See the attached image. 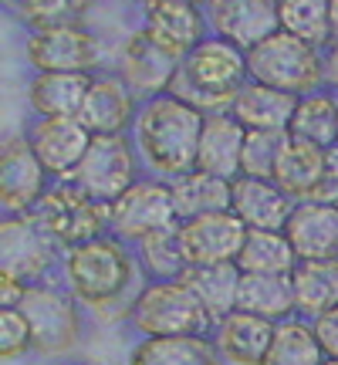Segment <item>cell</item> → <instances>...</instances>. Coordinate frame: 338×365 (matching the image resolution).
Segmentation results:
<instances>
[{
  "label": "cell",
  "mask_w": 338,
  "mask_h": 365,
  "mask_svg": "<svg viewBox=\"0 0 338 365\" xmlns=\"http://www.w3.org/2000/svg\"><path fill=\"white\" fill-rule=\"evenodd\" d=\"M58 277L78 298L81 308L105 325H118V322L129 325L132 308L143 287L149 284V277L139 267L135 247L112 234L65 250Z\"/></svg>",
  "instance_id": "6da1fadb"
},
{
  "label": "cell",
  "mask_w": 338,
  "mask_h": 365,
  "mask_svg": "<svg viewBox=\"0 0 338 365\" xmlns=\"http://www.w3.org/2000/svg\"><path fill=\"white\" fill-rule=\"evenodd\" d=\"M203 122L207 112H200L196 105L183 102L169 91L143 102L132 125V143L143 156L145 173L159 180H176L183 173L196 170Z\"/></svg>",
  "instance_id": "7a4b0ae2"
},
{
  "label": "cell",
  "mask_w": 338,
  "mask_h": 365,
  "mask_svg": "<svg viewBox=\"0 0 338 365\" xmlns=\"http://www.w3.org/2000/svg\"><path fill=\"white\" fill-rule=\"evenodd\" d=\"M250 81L247 51H240L237 44L207 34L193 51L183 58L180 75L173 81L169 95H176L183 102L196 105L200 112H227L234 105L237 91Z\"/></svg>",
  "instance_id": "3957f363"
},
{
  "label": "cell",
  "mask_w": 338,
  "mask_h": 365,
  "mask_svg": "<svg viewBox=\"0 0 338 365\" xmlns=\"http://www.w3.org/2000/svg\"><path fill=\"white\" fill-rule=\"evenodd\" d=\"M17 308H21V314L31 325V339H34V355L38 359L58 362V359H68V355H75L81 349L85 314L88 312L61 284V277L31 284Z\"/></svg>",
  "instance_id": "277c9868"
},
{
  "label": "cell",
  "mask_w": 338,
  "mask_h": 365,
  "mask_svg": "<svg viewBox=\"0 0 338 365\" xmlns=\"http://www.w3.org/2000/svg\"><path fill=\"white\" fill-rule=\"evenodd\" d=\"M247 68L250 81L281 88L298 98L325 88V48H314L287 31H277L257 48H250Z\"/></svg>",
  "instance_id": "5b68a950"
},
{
  "label": "cell",
  "mask_w": 338,
  "mask_h": 365,
  "mask_svg": "<svg viewBox=\"0 0 338 365\" xmlns=\"http://www.w3.org/2000/svg\"><path fill=\"white\" fill-rule=\"evenodd\" d=\"M129 328L135 339L169 335H213L217 322L183 281H149L132 308Z\"/></svg>",
  "instance_id": "8992f818"
},
{
  "label": "cell",
  "mask_w": 338,
  "mask_h": 365,
  "mask_svg": "<svg viewBox=\"0 0 338 365\" xmlns=\"http://www.w3.org/2000/svg\"><path fill=\"white\" fill-rule=\"evenodd\" d=\"M34 217L44 223V230L58 240L61 250L81 247L88 240L112 234V207L95 200L75 180L51 182V190L38 203Z\"/></svg>",
  "instance_id": "52a82bcc"
},
{
  "label": "cell",
  "mask_w": 338,
  "mask_h": 365,
  "mask_svg": "<svg viewBox=\"0 0 338 365\" xmlns=\"http://www.w3.org/2000/svg\"><path fill=\"white\" fill-rule=\"evenodd\" d=\"M65 250L58 247L34 213H4L0 220V274H11L21 284L54 281L61 274Z\"/></svg>",
  "instance_id": "ba28073f"
},
{
  "label": "cell",
  "mask_w": 338,
  "mask_h": 365,
  "mask_svg": "<svg viewBox=\"0 0 338 365\" xmlns=\"http://www.w3.org/2000/svg\"><path fill=\"white\" fill-rule=\"evenodd\" d=\"M24 61L31 75L68 71V75H98L102 68V41L85 24L38 27L24 34Z\"/></svg>",
  "instance_id": "9c48e42d"
},
{
  "label": "cell",
  "mask_w": 338,
  "mask_h": 365,
  "mask_svg": "<svg viewBox=\"0 0 338 365\" xmlns=\"http://www.w3.org/2000/svg\"><path fill=\"white\" fill-rule=\"evenodd\" d=\"M143 176L145 166L135 143H132V132H122V135H91L88 153H85L78 173L71 180L78 182L81 190H88L95 200L112 207L118 196L132 190Z\"/></svg>",
  "instance_id": "30bf717a"
},
{
  "label": "cell",
  "mask_w": 338,
  "mask_h": 365,
  "mask_svg": "<svg viewBox=\"0 0 338 365\" xmlns=\"http://www.w3.org/2000/svg\"><path fill=\"white\" fill-rule=\"evenodd\" d=\"M180 227V213H176V200H173V186L169 180L149 176L135 182L132 190L118 196L112 203V237L126 240V244H143L145 237Z\"/></svg>",
  "instance_id": "8fae6325"
},
{
  "label": "cell",
  "mask_w": 338,
  "mask_h": 365,
  "mask_svg": "<svg viewBox=\"0 0 338 365\" xmlns=\"http://www.w3.org/2000/svg\"><path fill=\"white\" fill-rule=\"evenodd\" d=\"M51 176L41 166L34 145L24 132L7 135L0 145V207L4 213H34L44 193L51 190Z\"/></svg>",
  "instance_id": "7c38bea8"
},
{
  "label": "cell",
  "mask_w": 338,
  "mask_h": 365,
  "mask_svg": "<svg viewBox=\"0 0 338 365\" xmlns=\"http://www.w3.org/2000/svg\"><path fill=\"white\" fill-rule=\"evenodd\" d=\"M180 58H173L169 51H163L156 41L145 34L143 27H135L132 34H126L122 48L116 54V71L118 78L126 81L143 102L159 98L173 88V81L180 75Z\"/></svg>",
  "instance_id": "4fadbf2b"
},
{
  "label": "cell",
  "mask_w": 338,
  "mask_h": 365,
  "mask_svg": "<svg viewBox=\"0 0 338 365\" xmlns=\"http://www.w3.org/2000/svg\"><path fill=\"white\" fill-rule=\"evenodd\" d=\"M24 135L31 139L41 166L54 182L71 180L78 173L81 159L91 145V132L81 125V118H27Z\"/></svg>",
  "instance_id": "5bb4252c"
},
{
  "label": "cell",
  "mask_w": 338,
  "mask_h": 365,
  "mask_svg": "<svg viewBox=\"0 0 338 365\" xmlns=\"http://www.w3.org/2000/svg\"><path fill=\"white\" fill-rule=\"evenodd\" d=\"M207 21L210 34L250 51L281 31V0H210Z\"/></svg>",
  "instance_id": "9a60e30c"
},
{
  "label": "cell",
  "mask_w": 338,
  "mask_h": 365,
  "mask_svg": "<svg viewBox=\"0 0 338 365\" xmlns=\"http://www.w3.org/2000/svg\"><path fill=\"white\" fill-rule=\"evenodd\" d=\"M244 240H247V227L234 210H217V213L180 220V244L190 264L237 261Z\"/></svg>",
  "instance_id": "2e32d148"
},
{
  "label": "cell",
  "mask_w": 338,
  "mask_h": 365,
  "mask_svg": "<svg viewBox=\"0 0 338 365\" xmlns=\"http://www.w3.org/2000/svg\"><path fill=\"white\" fill-rule=\"evenodd\" d=\"M139 27L156 41L163 51L173 58H186L200 41L210 34L207 7H193V4H176V0H145L139 11Z\"/></svg>",
  "instance_id": "e0dca14e"
},
{
  "label": "cell",
  "mask_w": 338,
  "mask_h": 365,
  "mask_svg": "<svg viewBox=\"0 0 338 365\" xmlns=\"http://www.w3.org/2000/svg\"><path fill=\"white\" fill-rule=\"evenodd\" d=\"M139 108H143V98L112 68H105L91 78L78 118L91 135H122V132H132Z\"/></svg>",
  "instance_id": "ac0fdd59"
},
{
  "label": "cell",
  "mask_w": 338,
  "mask_h": 365,
  "mask_svg": "<svg viewBox=\"0 0 338 365\" xmlns=\"http://www.w3.org/2000/svg\"><path fill=\"white\" fill-rule=\"evenodd\" d=\"M285 234L298 261H338V203L298 200Z\"/></svg>",
  "instance_id": "d6986e66"
},
{
  "label": "cell",
  "mask_w": 338,
  "mask_h": 365,
  "mask_svg": "<svg viewBox=\"0 0 338 365\" xmlns=\"http://www.w3.org/2000/svg\"><path fill=\"white\" fill-rule=\"evenodd\" d=\"M244 143L247 129L237 122V115L227 112H210L200 135V153H196V170H207L220 180L234 182L244 173Z\"/></svg>",
  "instance_id": "ffe728a7"
},
{
  "label": "cell",
  "mask_w": 338,
  "mask_h": 365,
  "mask_svg": "<svg viewBox=\"0 0 338 365\" xmlns=\"http://www.w3.org/2000/svg\"><path fill=\"white\" fill-rule=\"evenodd\" d=\"M295 203L298 200H291L274 180H260V176H237L234 180L230 210L244 220L247 230H285Z\"/></svg>",
  "instance_id": "44dd1931"
},
{
  "label": "cell",
  "mask_w": 338,
  "mask_h": 365,
  "mask_svg": "<svg viewBox=\"0 0 338 365\" xmlns=\"http://www.w3.org/2000/svg\"><path fill=\"white\" fill-rule=\"evenodd\" d=\"M91 78L95 75H68V71L31 75L24 85L27 112L34 118H78Z\"/></svg>",
  "instance_id": "7402d4cb"
},
{
  "label": "cell",
  "mask_w": 338,
  "mask_h": 365,
  "mask_svg": "<svg viewBox=\"0 0 338 365\" xmlns=\"http://www.w3.org/2000/svg\"><path fill=\"white\" fill-rule=\"evenodd\" d=\"M274 328L277 325L267 318H257V314L237 308L234 314L217 322L213 341H217L227 365H264V359L271 352Z\"/></svg>",
  "instance_id": "603a6c76"
},
{
  "label": "cell",
  "mask_w": 338,
  "mask_h": 365,
  "mask_svg": "<svg viewBox=\"0 0 338 365\" xmlns=\"http://www.w3.org/2000/svg\"><path fill=\"white\" fill-rule=\"evenodd\" d=\"M295 108H298V95H287L260 81H247L230 105V112L247 132H291Z\"/></svg>",
  "instance_id": "cb8c5ba5"
},
{
  "label": "cell",
  "mask_w": 338,
  "mask_h": 365,
  "mask_svg": "<svg viewBox=\"0 0 338 365\" xmlns=\"http://www.w3.org/2000/svg\"><path fill=\"white\" fill-rule=\"evenodd\" d=\"M126 365H227L213 335H169L135 339Z\"/></svg>",
  "instance_id": "d4e9b609"
},
{
  "label": "cell",
  "mask_w": 338,
  "mask_h": 365,
  "mask_svg": "<svg viewBox=\"0 0 338 365\" xmlns=\"http://www.w3.org/2000/svg\"><path fill=\"white\" fill-rule=\"evenodd\" d=\"M183 284L193 291L200 304L210 312L213 322H220L227 314L237 312L240 304V281L244 271L237 261H223V264H190L180 277Z\"/></svg>",
  "instance_id": "484cf974"
},
{
  "label": "cell",
  "mask_w": 338,
  "mask_h": 365,
  "mask_svg": "<svg viewBox=\"0 0 338 365\" xmlns=\"http://www.w3.org/2000/svg\"><path fill=\"white\" fill-rule=\"evenodd\" d=\"M325 159H328V149L287 132L271 180L277 182L291 200H308V196L314 193L318 180H322V173H325Z\"/></svg>",
  "instance_id": "4316f807"
},
{
  "label": "cell",
  "mask_w": 338,
  "mask_h": 365,
  "mask_svg": "<svg viewBox=\"0 0 338 365\" xmlns=\"http://www.w3.org/2000/svg\"><path fill=\"white\" fill-rule=\"evenodd\" d=\"M240 312H250L267 322H287L298 314L291 274H244L240 281Z\"/></svg>",
  "instance_id": "83f0119b"
},
{
  "label": "cell",
  "mask_w": 338,
  "mask_h": 365,
  "mask_svg": "<svg viewBox=\"0 0 338 365\" xmlns=\"http://www.w3.org/2000/svg\"><path fill=\"white\" fill-rule=\"evenodd\" d=\"M173 186V200H176V213L180 220L190 217H203V213H217V210H230V193H234V182L220 180L207 170H190L169 180Z\"/></svg>",
  "instance_id": "f1b7e54d"
},
{
  "label": "cell",
  "mask_w": 338,
  "mask_h": 365,
  "mask_svg": "<svg viewBox=\"0 0 338 365\" xmlns=\"http://www.w3.org/2000/svg\"><path fill=\"white\" fill-rule=\"evenodd\" d=\"M291 281H295L301 318L314 322L338 308V261H298Z\"/></svg>",
  "instance_id": "f546056e"
},
{
  "label": "cell",
  "mask_w": 338,
  "mask_h": 365,
  "mask_svg": "<svg viewBox=\"0 0 338 365\" xmlns=\"http://www.w3.org/2000/svg\"><path fill=\"white\" fill-rule=\"evenodd\" d=\"M291 135L308 139L322 149L338 145V95L328 88H318L312 95H301L295 118H291Z\"/></svg>",
  "instance_id": "4dcf8cb0"
},
{
  "label": "cell",
  "mask_w": 338,
  "mask_h": 365,
  "mask_svg": "<svg viewBox=\"0 0 338 365\" xmlns=\"http://www.w3.org/2000/svg\"><path fill=\"white\" fill-rule=\"evenodd\" d=\"M322 362H325V349L318 341L314 322L301 318V314L287 318V322H277L271 352H267L264 365H322Z\"/></svg>",
  "instance_id": "1f68e13d"
},
{
  "label": "cell",
  "mask_w": 338,
  "mask_h": 365,
  "mask_svg": "<svg viewBox=\"0 0 338 365\" xmlns=\"http://www.w3.org/2000/svg\"><path fill=\"white\" fill-rule=\"evenodd\" d=\"M237 264L244 274H295L298 254L285 230H247Z\"/></svg>",
  "instance_id": "d6a6232c"
},
{
  "label": "cell",
  "mask_w": 338,
  "mask_h": 365,
  "mask_svg": "<svg viewBox=\"0 0 338 365\" xmlns=\"http://www.w3.org/2000/svg\"><path fill=\"white\" fill-rule=\"evenodd\" d=\"M135 257H139V267L149 281H180L183 271L190 267L180 244V227L145 237L143 244H135Z\"/></svg>",
  "instance_id": "836d02e7"
},
{
  "label": "cell",
  "mask_w": 338,
  "mask_h": 365,
  "mask_svg": "<svg viewBox=\"0 0 338 365\" xmlns=\"http://www.w3.org/2000/svg\"><path fill=\"white\" fill-rule=\"evenodd\" d=\"M281 31L308 41L314 48H328L332 34V0H281Z\"/></svg>",
  "instance_id": "e575fe53"
},
{
  "label": "cell",
  "mask_w": 338,
  "mask_h": 365,
  "mask_svg": "<svg viewBox=\"0 0 338 365\" xmlns=\"http://www.w3.org/2000/svg\"><path fill=\"white\" fill-rule=\"evenodd\" d=\"M14 17L27 27H58V24H85L91 11V0H4Z\"/></svg>",
  "instance_id": "d590c367"
},
{
  "label": "cell",
  "mask_w": 338,
  "mask_h": 365,
  "mask_svg": "<svg viewBox=\"0 0 338 365\" xmlns=\"http://www.w3.org/2000/svg\"><path fill=\"white\" fill-rule=\"evenodd\" d=\"M285 139H287V132H247V143H244V173L240 176L271 180Z\"/></svg>",
  "instance_id": "8d00e7d4"
},
{
  "label": "cell",
  "mask_w": 338,
  "mask_h": 365,
  "mask_svg": "<svg viewBox=\"0 0 338 365\" xmlns=\"http://www.w3.org/2000/svg\"><path fill=\"white\" fill-rule=\"evenodd\" d=\"M24 355H34V339L31 325L21 314V308H0V359L17 362Z\"/></svg>",
  "instance_id": "74e56055"
},
{
  "label": "cell",
  "mask_w": 338,
  "mask_h": 365,
  "mask_svg": "<svg viewBox=\"0 0 338 365\" xmlns=\"http://www.w3.org/2000/svg\"><path fill=\"white\" fill-rule=\"evenodd\" d=\"M308 200H314V203H338V145L328 149L325 173H322V180H318V186H314V193Z\"/></svg>",
  "instance_id": "f35d334b"
},
{
  "label": "cell",
  "mask_w": 338,
  "mask_h": 365,
  "mask_svg": "<svg viewBox=\"0 0 338 365\" xmlns=\"http://www.w3.org/2000/svg\"><path fill=\"white\" fill-rule=\"evenodd\" d=\"M314 331H318V341L325 349V359H338V308L314 318Z\"/></svg>",
  "instance_id": "ab89813d"
},
{
  "label": "cell",
  "mask_w": 338,
  "mask_h": 365,
  "mask_svg": "<svg viewBox=\"0 0 338 365\" xmlns=\"http://www.w3.org/2000/svg\"><path fill=\"white\" fill-rule=\"evenodd\" d=\"M325 88L338 95V41L325 48Z\"/></svg>",
  "instance_id": "60d3db41"
},
{
  "label": "cell",
  "mask_w": 338,
  "mask_h": 365,
  "mask_svg": "<svg viewBox=\"0 0 338 365\" xmlns=\"http://www.w3.org/2000/svg\"><path fill=\"white\" fill-rule=\"evenodd\" d=\"M332 34L338 41V0H332Z\"/></svg>",
  "instance_id": "b9f144b4"
},
{
  "label": "cell",
  "mask_w": 338,
  "mask_h": 365,
  "mask_svg": "<svg viewBox=\"0 0 338 365\" xmlns=\"http://www.w3.org/2000/svg\"><path fill=\"white\" fill-rule=\"evenodd\" d=\"M176 4H193V7H207L210 0H176Z\"/></svg>",
  "instance_id": "7bdbcfd3"
},
{
  "label": "cell",
  "mask_w": 338,
  "mask_h": 365,
  "mask_svg": "<svg viewBox=\"0 0 338 365\" xmlns=\"http://www.w3.org/2000/svg\"><path fill=\"white\" fill-rule=\"evenodd\" d=\"M116 4H145V0H116Z\"/></svg>",
  "instance_id": "ee69618b"
},
{
  "label": "cell",
  "mask_w": 338,
  "mask_h": 365,
  "mask_svg": "<svg viewBox=\"0 0 338 365\" xmlns=\"http://www.w3.org/2000/svg\"><path fill=\"white\" fill-rule=\"evenodd\" d=\"M322 365H338V359H325V362H322Z\"/></svg>",
  "instance_id": "f6af8a7d"
}]
</instances>
